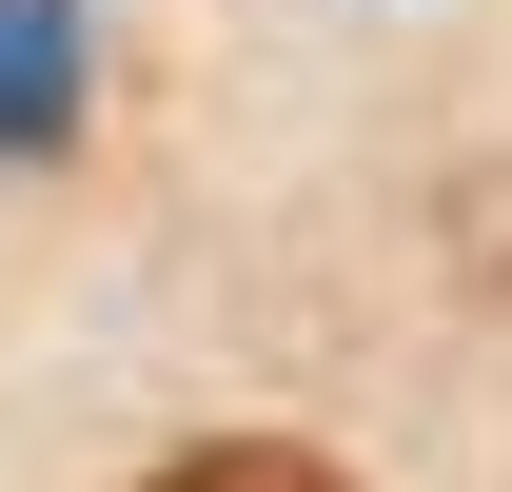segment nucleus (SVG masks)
Returning a JSON list of instances; mask_svg holds the SVG:
<instances>
[{"mask_svg":"<svg viewBox=\"0 0 512 492\" xmlns=\"http://www.w3.org/2000/svg\"><path fill=\"white\" fill-rule=\"evenodd\" d=\"M79 79H99V20L79 0H0V158H60Z\"/></svg>","mask_w":512,"mask_h":492,"instance_id":"nucleus-1","label":"nucleus"},{"mask_svg":"<svg viewBox=\"0 0 512 492\" xmlns=\"http://www.w3.org/2000/svg\"><path fill=\"white\" fill-rule=\"evenodd\" d=\"M158 492H355V473H316V453H178Z\"/></svg>","mask_w":512,"mask_h":492,"instance_id":"nucleus-2","label":"nucleus"}]
</instances>
